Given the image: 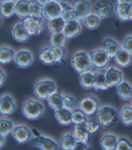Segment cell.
<instances>
[{
  "label": "cell",
  "mask_w": 132,
  "mask_h": 150,
  "mask_svg": "<svg viewBox=\"0 0 132 150\" xmlns=\"http://www.w3.org/2000/svg\"><path fill=\"white\" fill-rule=\"evenodd\" d=\"M65 23V21L61 18V17L59 16L57 18L49 20L47 26L50 33H57L63 31Z\"/></svg>",
  "instance_id": "29"
},
{
  "label": "cell",
  "mask_w": 132,
  "mask_h": 150,
  "mask_svg": "<svg viewBox=\"0 0 132 150\" xmlns=\"http://www.w3.org/2000/svg\"><path fill=\"white\" fill-rule=\"evenodd\" d=\"M60 5L62 8L60 17H61L65 23L72 21V20H77L76 12L72 5H70L66 1L61 3Z\"/></svg>",
  "instance_id": "28"
},
{
  "label": "cell",
  "mask_w": 132,
  "mask_h": 150,
  "mask_svg": "<svg viewBox=\"0 0 132 150\" xmlns=\"http://www.w3.org/2000/svg\"><path fill=\"white\" fill-rule=\"evenodd\" d=\"M62 8L60 3L54 0H50L42 7V16L45 19L50 20L60 16Z\"/></svg>",
  "instance_id": "13"
},
{
  "label": "cell",
  "mask_w": 132,
  "mask_h": 150,
  "mask_svg": "<svg viewBox=\"0 0 132 150\" xmlns=\"http://www.w3.org/2000/svg\"><path fill=\"white\" fill-rule=\"evenodd\" d=\"M105 76L111 87L118 86L123 81V71L115 66H110L106 69Z\"/></svg>",
  "instance_id": "16"
},
{
  "label": "cell",
  "mask_w": 132,
  "mask_h": 150,
  "mask_svg": "<svg viewBox=\"0 0 132 150\" xmlns=\"http://www.w3.org/2000/svg\"><path fill=\"white\" fill-rule=\"evenodd\" d=\"M5 144V138L4 136H3L1 134H0V149H1L4 147Z\"/></svg>",
  "instance_id": "48"
},
{
  "label": "cell",
  "mask_w": 132,
  "mask_h": 150,
  "mask_svg": "<svg viewBox=\"0 0 132 150\" xmlns=\"http://www.w3.org/2000/svg\"><path fill=\"white\" fill-rule=\"evenodd\" d=\"M117 3H128V4H132V0H117Z\"/></svg>",
  "instance_id": "49"
},
{
  "label": "cell",
  "mask_w": 132,
  "mask_h": 150,
  "mask_svg": "<svg viewBox=\"0 0 132 150\" xmlns=\"http://www.w3.org/2000/svg\"><path fill=\"white\" fill-rule=\"evenodd\" d=\"M114 62L121 67H127L132 63V54L121 49L113 57Z\"/></svg>",
  "instance_id": "27"
},
{
  "label": "cell",
  "mask_w": 132,
  "mask_h": 150,
  "mask_svg": "<svg viewBox=\"0 0 132 150\" xmlns=\"http://www.w3.org/2000/svg\"><path fill=\"white\" fill-rule=\"evenodd\" d=\"M2 23V19H1V17L0 16V25H1V24Z\"/></svg>",
  "instance_id": "54"
},
{
  "label": "cell",
  "mask_w": 132,
  "mask_h": 150,
  "mask_svg": "<svg viewBox=\"0 0 132 150\" xmlns=\"http://www.w3.org/2000/svg\"><path fill=\"white\" fill-rule=\"evenodd\" d=\"M33 137L30 140V144L34 147L38 148L41 150H58L59 145L52 138L41 135L36 130L33 132Z\"/></svg>",
  "instance_id": "7"
},
{
  "label": "cell",
  "mask_w": 132,
  "mask_h": 150,
  "mask_svg": "<svg viewBox=\"0 0 132 150\" xmlns=\"http://www.w3.org/2000/svg\"><path fill=\"white\" fill-rule=\"evenodd\" d=\"M15 52L9 46H3L0 48V64H8L14 59Z\"/></svg>",
  "instance_id": "32"
},
{
  "label": "cell",
  "mask_w": 132,
  "mask_h": 150,
  "mask_svg": "<svg viewBox=\"0 0 132 150\" xmlns=\"http://www.w3.org/2000/svg\"><path fill=\"white\" fill-rule=\"evenodd\" d=\"M79 82L80 86L84 89L89 90L93 88V73L88 72L81 74L79 78Z\"/></svg>",
  "instance_id": "34"
},
{
  "label": "cell",
  "mask_w": 132,
  "mask_h": 150,
  "mask_svg": "<svg viewBox=\"0 0 132 150\" xmlns=\"http://www.w3.org/2000/svg\"><path fill=\"white\" fill-rule=\"evenodd\" d=\"M12 135L19 144H25L30 141L33 137V132L25 125H19L14 127Z\"/></svg>",
  "instance_id": "10"
},
{
  "label": "cell",
  "mask_w": 132,
  "mask_h": 150,
  "mask_svg": "<svg viewBox=\"0 0 132 150\" xmlns=\"http://www.w3.org/2000/svg\"><path fill=\"white\" fill-rule=\"evenodd\" d=\"M5 78L6 76L5 72L3 71V69L0 68V88H1L3 86V85H4Z\"/></svg>",
  "instance_id": "47"
},
{
  "label": "cell",
  "mask_w": 132,
  "mask_h": 150,
  "mask_svg": "<svg viewBox=\"0 0 132 150\" xmlns=\"http://www.w3.org/2000/svg\"><path fill=\"white\" fill-rule=\"evenodd\" d=\"M37 2H38L40 5H41L42 6L45 5L46 3H48L49 1H50V0H35Z\"/></svg>",
  "instance_id": "50"
},
{
  "label": "cell",
  "mask_w": 132,
  "mask_h": 150,
  "mask_svg": "<svg viewBox=\"0 0 132 150\" xmlns=\"http://www.w3.org/2000/svg\"><path fill=\"white\" fill-rule=\"evenodd\" d=\"M54 1H56L57 2H58L59 3H62V2H65V1H66V0H54Z\"/></svg>",
  "instance_id": "52"
},
{
  "label": "cell",
  "mask_w": 132,
  "mask_h": 150,
  "mask_svg": "<svg viewBox=\"0 0 132 150\" xmlns=\"http://www.w3.org/2000/svg\"><path fill=\"white\" fill-rule=\"evenodd\" d=\"M70 134L75 138L77 142H85L88 143V144L91 135H92L86 130L83 122L74 125V127L71 130Z\"/></svg>",
  "instance_id": "20"
},
{
  "label": "cell",
  "mask_w": 132,
  "mask_h": 150,
  "mask_svg": "<svg viewBox=\"0 0 132 150\" xmlns=\"http://www.w3.org/2000/svg\"><path fill=\"white\" fill-rule=\"evenodd\" d=\"M71 150H91V148L88 143L76 142Z\"/></svg>",
  "instance_id": "46"
},
{
  "label": "cell",
  "mask_w": 132,
  "mask_h": 150,
  "mask_svg": "<svg viewBox=\"0 0 132 150\" xmlns=\"http://www.w3.org/2000/svg\"><path fill=\"white\" fill-rule=\"evenodd\" d=\"M117 87V92L119 98L124 101L132 99V86L128 81H123Z\"/></svg>",
  "instance_id": "25"
},
{
  "label": "cell",
  "mask_w": 132,
  "mask_h": 150,
  "mask_svg": "<svg viewBox=\"0 0 132 150\" xmlns=\"http://www.w3.org/2000/svg\"><path fill=\"white\" fill-rule=\"evenodd\" d=\"M14 62L16 66L19 68L30 67L34 62V55L29 50L23 49L15 54Z\"/></svg>",
  "instance_id": "12"
},
{
  "label": "cell",
  "mask_w": 132,
  "mask_h": 150,
  "mask_svg": "<svg viewBox=\"0 0 132 150\" xmlns=\"http://www.w3.org/2000/svg\"><path fill=\"white\" fill-rule=\"evenodd\" d=\"M122 49L132 54V35L127 36L121 45Z\"/></svg>",
  "instance_id": "44"
},
{
  "label": "cell",
  "mask_w": 132,
  "mask_h": 150,
  "mask_svg": "<svg viewBox=\"0 0 132 150\" xmlns=\"http://www.w3.org/2000/svg\"><path fill=\"white\" fill-rule=\"evenodd\" d=\"M131 107H132V99H131Z\"/></svg>",
  "instance_id": "55"
},
{
  "label": "cell",
  "mask_w": 132,
  "mask_h": 150,
  "mask_svg": "<svg viewBox=\"0 0 132 150\" xmlns=\"http://www.w3.org/2000/svg\"><path fill=\"white\" fill-rule=\"evenodd\" d=\"M12 1V0H0V1H1V3L6 2V1Z\"/></svg>",
  "instance_id": "53"
},
{
  "label": "cell",
  "mask_w": 132,
  "mask_h": 150,
  "mask_svg": "<svg viewBox=\"0 0 132 150\" xmlns=\"http://www.w3.org/2000/svg\"><path fill=\"white\" fill-rule=\"evenodd\" d=\"M22 23L30 36L40 35L45 31L46 26L43 17H28L23 19Z\"/></svg>",
  "instance_id": "6"
},
{
  "label": "cell",
  "mask_w": 132,
  "mask_h": 150,
  "mask_svg": "<svg viewBox=\"0 0 132 150\" xmlns=\"http://www.w3.org/2000/svg\"><path fill=\"white\" fill-rule=\"evenodd\" d=\"M113 6L110 0H97L93 6L94 13L101 19H107L112 15Z\"/></svg>",
  "instance_id": "9"
},
{
  "label": "cell",
  "mask_w": 132,
  "mask_h": 150,
  "mask_svg": "<svg viewBox=\"0 0 132 150\" xmlns=\"http://www.w3.org/2000/svg\"><path fill=\"white\" fill-rule=\"evenodd\" d=\"M71 65L73 69L79 74L90 71L92 67L90 54L83 50L78 51L73 54Z\"/></svg>",
  "instance_id": "3"
},
{
  "label": "cell",
  "mask_w": 132,
  "mask_h": 150,
  "mask_svg": "<svg viewBox=\"0 0 132 150\" xmlns=\"http://www.w3.org/2000/svg\"><path fill=\"white\" fill-rule=\"evenodd\" d=\"M57 86L51 79H43L38 81L33 88L35 96L40 100H46L50 95L56 92Z\"/></svg>",
  "instance_id": "4"
},
{
  "label": "cell",
  "mask_w": 132,
  "mask_h": 150,
  "mask_svg": "<svg viewBox=\"0 0 132 150\" xmlns=\"http://www.w3.org/2000/svg\"><path fill=\"white\" fill-rule=\"evenodd\" d=\"M92 66L98 69H103L110 62V58L103 48L94 50L90 54Z\"/></svg>",
  "instance_id": "8"
},
{
  "label": "cell",
  "mask_w": 132,
  "mask_h": 150,
  "mask_svg": "<svg viewBox=\"0 0 132 150\" xmlns=\"http://www.w3.org/2000/svg\"><path fill=\"white\" fill-rule=\"evenodd\" d=\"M71 5L76 12L77 20L79 21H83V19L89 14L92 8L90 0H73Z\"/></svg>",
  "instance_id": "11"
},
{
  "label": "cell",
  "mask_w": 132,
  "mask_h": 150,
  "mask_svg": "<svg viewBox=\"0 0 132 150\" xmlns=\"http://www.w3.org/2000/svg\"><path fill=\"white\" fill-rule=\"evenodd\" d=\"M15 14V3L12 1L1 3L0 5V16L9 19Z\"/></svg>",
  "instance_id": "31"
},
{
  "label": "cell",
  "mask_w": 132,
  "mask_h": 150,
  "mask_svg": "<svg viewBox=\"0 0 132 150\" xmlns=\"http://www.w3.org/2000/svg\"><path fill=\"white\" fill-rule=\"evenodd\" d=\"M83 124L86 130L90 135L95 134L100 128V125L99 123L96 121L92 120V119H88L87 121L83 122Z\"/></svg>",
  "instance_id": "42"
},
{
  "label": "cell",
  "mask_w": 132,
  "mask_h": 150,
  "mask_svg": "<svg viewBox=\"0 0 132 150\" xmlns=\"http://www.w3.org/2000/svg\"><path fill=\"white\" fill-rule=\"evenodd\" d=\"M117 141L118 139L116 135L111 134V133H106L101 138V148L103 150H115Z\"/></svg>",
  "instance_id": "24"
},
{
  "label": "cell",
  "mask_w": 132,
  "mask_h": 150,
  "mask_svg": "<svg viewBox=\"0 0 132 150\" xmlns=\"http://www.w3.org/2000/svg\"><path fill=\"white\" fill-rule=\"evenodd\" d=\"M63 95V107L69 110H72L75 108L76 105V99L73 95L65 93L62 94Z\"/></svg>",
  "instance_id": "41"
},
{
  "label": "cell",
  "mask_w": 132,
  "mask_h": 150,
  "mask_svg": "<svg viewBox=\"0 0 132 150\" xmlns=\"http://www.w3.org/2000/svg\"><path fill=\"white\" fill-rule=\"evenodd\" d=\"M101 21V19L96 14L90 13L83 19L82 21L86 28L93 30L99 26Z\"/></svg>",
  "instance_id": "35"
},
{
  "label": "cell",
  "mask_w": 132,
  "mask_h": 150,
  "mask_svg": "<svg viewBox=\"0 0 132 150\" xmlns=\"http://www.w3.org/2000/svg\"><path fill=\"white\" fill-rule=\"evenodd\" d=\"M67 38L62 32L57 33H52L49 37V44L52 47H65Z\"/></svg>",
  "instance_id": "30"
},
{
  "label": "cell",
  "mask_w": 132,
  "mask_h": 150,
  "mask_svg": "<svg viewBox=\"0 0 132 150\" xmlns=\"http://www.w3.org/2000/svg\"><path fill=\"white\" fill-rule=\"evenodd\" d=\"M96 114V121L100 127L103 128L113 127L119 121L117 110L114 107L109 105H104L100 107Z\"/></svg>",
  "instance_id": "1"
},
{
  "label": "cell",
  "mask_w": 132,
  "mask_h": 150,
  "mask_svg": "<svg viewBox=\"0 0 132 150\" xmlns=\"http://www.w3.org/2000/svg\"><path fill=\"white\" fill-rule=\"evenodd\" d=\"M82 31V26L79 21L72 20L66 22L64 27L63 32L67 39H72L78 36Z\"/></svg>",
  "instance_id": "21"
},
{
  "label": "cell",
  "mask_w": 132,
  "mask_h": 150,
  "mask_svg": "<svg viewBox=\"0 0 132 150\" xmlns=\"http://www.w3.org/2000/svg\"><path fill=\"white\" fill-rule=\"evenodd\" d=\"M129 18H130V21H132V4H131L130 8Z\"/></svg>",
  "instance_id": "51"
},
{
  "label": "cell",
  "mask_w": 132,
  "mask_h": 150,
  "mask_svg": "<svg viewBox=\"0 0 132 150\" xmlns=\"http://www.w3.org/2000/svg\"><path fill=\"white\" fill-rule=\"evenodd\" d=\"M72 123L75 125L83 123L88 119L87 115L79 108L73 109V110H72Z\"/></svg>",
  "instance_id": "39"
},
{
  "label": "cell",
  "mask_w": 132,
  "mask_h": 150,
  "mask_svg": "<svg viewBox=\"0 0 132 150\" xmlns=\"http://www.w3.org/2000/svg\"><path fill=\"white\" fill-rule=\"evenodd\" d=\"M106 69H99L93 73V88L96 91H106L111 88L105 76Z\"/></svg>",
  "instance_id": "17"
},
{
  "label": "cell",
  "mask_w": 132,
  "mask_h": 150,
  "mask_svg": "<svg viewBox=\"0 0 132 150\" xmlns=\"http://www.w3.org/2000/svg\"><path fill=\"white\" fill-rule=\"evenodd\" d=\"M131 4L116 3L113 6V12L116 18L121 21H130L129 13Z\"/></svg>",
  "instance_id": "22"
},
{
  "label": "cell",
  "mask_w": 132,
  "mask_h": 150,
  "mask_svg": "<svg viewBox=\"0 0 132 150\" xmlns=\"http://www.w3.org/2000/svg\"><path fill=\"white\" fill-rule=\"evenodd\" d=\"M72 110L64 107L56 110L54 112L57 121L62 126H68L72 123Z\"/></svg>",
  "instance_id": "23"
},
{
  "label": "cell",
  "mask_w": 132,
  "mask_h": 150,
  "mask_svg": "<svg viewBox=\"0 0 132 150\" xmlns=\"http://www.w3.org/2000/svg\"><path fill=\"white\" fill-rule=\"evenodd\" d=\"M42 7L43 6L35 0L30 1L29 17H42Z\"/></svg>",
  "instance_id": "40"
},
{
  "label": "cell",
  "mask_w": 132,
  "mask_h": 150,
  "mask_svg": "<svg viewBox=\"0 0 132 150\" xmlns=\"http://www.w3.org/2000/svg\"><path fill=\"white\" fill-rule=\"evenodd\" d=\"M14 127L13 122L9 119H0V134L6 137L11 134Z\"/></svg>",
  "instance_id": "38"
},
{
  "label": "cell",
  "mask_w": 132,
  "mask_h": 150,
  "mask_svg": "<svg viewBox=\"0 0 132 150\" xmlns=\"http://www.w3.org/2000/svg\"><path fill=\"white\" fill-rule=\"evenodd\" d=\"M115 150H132V143L126 138L118 139Z\"/></svg>",
  "instance_id": "43"
},
{
  "label": "cell",
  "mask_w": 132,
  "mask_h": 150,
  "mask_svg": "<svg viewBox=\"0 0 132 150\" xmlns=\"http://www.w3.org/2000/svg\"><path fill=\"white\" fill-rule=\"evenodd\" d=\"M30 5V0H18L15 3V14L22 19L28 18Z\"/></svg>",
  "instance_id": "26"
},
{
  "label": "cell",
  "mask_w": 132,
  "mask_h": 150,
  "mask_svg": "<svg viewBox=\"0 0 132 150\" xmlns=\"http://www.w3.org/2000/svg\"><path fill=\"white\" fill-rule=\"evenodd\" d=\"M46 101L49 106L54 110L63 107V95L61 93L55 92L46 99Z\"/></svg>",
  "instance_id": "33"
},
{
  "label": "cell",
  "mask_w": 132,
  "mask_h": 150,
  "mask_svg": "<svg viewBox=\"0 0 132 150\" xmlns=\"http://www.w3.org/2000/svg\"><path fill=\"white\" fill-rule=\"evenodd\" d=\"M54 48L55 49L57 55V64L61 63L66 56V49L65 48V47H54Z\"/></svg>",
  "instance_id": "45"
},
{
  "label": "cell",
  "mask_w": 132,
  "mask_h": 150,
  "mask_svg": "<svg viewBox=\"0 0 132 150\" xmlns=\"http://www.w3.org/2000/svg\"><path fill=\"white\" fill-rule=\"evenodd\" d=\"M99 106V100L93 94H86L83 96L77 103V108L83 111L88 117L96 114Z\"/></svg>",
  "instance_id": "5"
},
{
  "label": "cell",
  "mask_w": 132,
  "mask_h": 150,
  "mask_svg": "<svg viewBox=\"0 0 132 150\" xmlns=\"http://www.w3.org/2000/svg\"><path fill=\"white\" fill-rule=\"evenodd\" d=\"M76 140L70 133L64 134L59 141L60 148L62 150H71L76 143Z\"/></svg>",
  "instance_id": "36"
},
{
  "label": "cell",
  "mask_w": 132,
  "mask_h": 150,
  "mask_svg": "<svg viewBox=\"0 0 132 150\" xmlns=\"http://www.w3.org/2000/svg\"><path fill=\"white\" fill-rule=\"evenodd\" d=\"M119 120L125 126L132 125V107L125 106L121 108L119 114Z\"/></svg>",
  "instance_id": "37"
},
{
  "label": "cell",
  "mask_w": 132,
  "mask_h": 150,
  "mask_svg": "<svg viewBox=\"0 0 132 150\" xmlns=\"http://www.w3.org/2000/svg\"><path fill=\"white\" fill-rule=\"evenodd\" d=\"M45 105L40 101L30 99L25 101L21 107L23 116L29 120H36L43 115Z\"/></svg>",
  "instance_id": "2"
},
{
  "label": "cell",
  "mask_w": 132,
  "mask_h": 150,
  "mask_svg": "<svg viewBox=\"0 0 132 150\" xmlns=\"http://www.w3.org/2000/svg\"><path fill=\"white\" fill-rule=\"evenodd\" d=\"M103 49L105 51L110 58H113L122 49L121 44L113 37H107L103 40Z\"/></svg>",
  "instance_id": "19"
},
{
  "label": "cell",
  "mask_w": 132,
  "mask_h": 150,
  "mask_svg": "<svg viewBox=\"0 0 132 150\" xmlns=\"http://www.w3.org/2000/svg\"><path fill=\"white\" fill-rule=\"evenodd\" d=\"M16 108V102L11 95L6 94L0 98V114L11 115L15 111Z\"/></svg>",
  "instance_id": "15"
},
{
  "label": "cell",
  "mask_w": 132,
  "mask_h": 150,
  "mask_svg": "<svg viewBox=\"0 0 132 150\" xmlns=\"http://www.w3.org/2000/svg\"><path fill=\"white\" fill-rule=\"evenodd\" d=\"M12 36L14 40L20 43L27 42L31 37L22 22L16 23L14 26L12 30Z\"/></svg>",
  "instance_id": "18"
},
{
  "label": "cell",
  "mask_w": 132,
  "mask_h": 150,
  "mask_svg": "<svg viewBox=\"0 0 132 150\" xmlns=\"http://www.w3.org/2000/svg\"><path fill=\"white\" fill-rule=\"evenodd\" d=\"M39 60L45 66L57 64V55L55 49L52 47H45L38 54Z\"/></svg>",
  "instance_id": "14"
}]
</instances>
